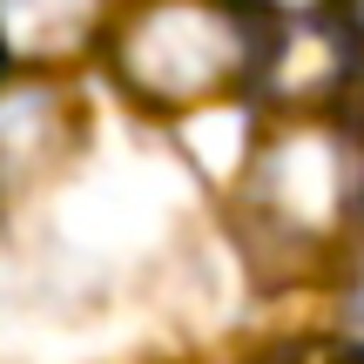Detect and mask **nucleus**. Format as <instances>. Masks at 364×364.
I'll list each match as a JSON object with an SVG mask.
<instances>
[{
    "instance_id": "f257e3e1",
    "label": "nucleus",
    "mask_w": 364,
    "mask_h": 364,
    "mask_svg": "<svg viewBox=\"0 0 364 364\" xmlns=\"http://www.w3.org/2000/svg\"><path fill=\"white\" fill-rule=\"evenodd\" d=\"M243 169L230 189V230L257 284H317L364 243V135L358 95L324 108H250Z\"/></svg>"
},
{
    "instance_id": "f03ea898",
    "label": "nucleus",
    "mask_w": 364,
    "mask_h": 364,
    "mask_svg": "<svg viewBox=\"0 0 364 364\" xmlns=\"http://www.w3.org/2000/svg\"><path fill=\"white\" fill-rule=\"evenodd\" d=\"M277 14L257 0H122L95 68L142 122L182 129L209 108H250L270 68Z\"/></svg>"
},
{
    "instance_id": "7ed1b4c3",
    "label": "nucleus",
    "mask_w": 364,
    "mask_h": 364,
    "mask_svg": "<svg viewBox=\"0 0 364 364\" xmlns=\"http://www.w3.org/2000/svg\"><path fill=\"white\" fill-rule=\"evenodd\" d=\"M88 142V102L75 75H0V203H27L75 169Z\"/></svg>"
},
{
    "instance_id": "20e7f679",
    "label": "nucleus",
    "mask_w": 364,
    "mask_h": 364,
    "mask_svg": "<svg viewBox=\"0 0 364 364\" xmlns=\"http://www.w3.org/2000/svg\"><path fill=\"white\" fill-rule=\"evenodd\" d=\"M122 0H0V61L27 75H81Z\"/></svg>"
},
{
    "instance_id": "39448f33",
    "label": "nucleus",
    "mask_w": 364,
    "mask_h": 364,
    "mask_svg": "<svg viewBox=\"0 0 364 364\" xmlns=\"http://www.w3.org/2000/svg\"><path fill=\"white\" fill-rule=\"evenodd\" d=\"M324 344L338 358H364V243L331 277V331H324Z\"/></svg>"
},
{
    "instance_id": "423d86ee",
    "label": "nucleus",
    "mask_w": 364,
    "mask_h": 364,
    "mask_svg": "<svg viewBox=\"0 0 364 364\" xmlns=\"http://www.w3.org/2000/svg\"><path fill=\"white\" fill-rule=\"evenodd\" d=\"M324 21L338 27L344 54H351V68H358V88H364V0H331V7H324Z\"/></svg>"
},
{
    "instance_id": "0eeeda50",
    "label": "nucleus",
    "mask_w": 364,
    "mask_h": 364,
    "mask_svg": "<svg viewBox=\"0 0 364 364\" xmlns=\"http://www.w3.org/2000/svg\"><path fill=\"white\" fill-rule=\"evenodd\" d=\"M263 14H277V21H297V14H324L331 0H257Z\"/></svg>"
},
{
    "instance_id": "6e6552de",
    "label": "nucleus",
    "mask_w": 364,
    "mask_h": 364,
    "mask_svg": "<svg viewBox=\"0 0 364 364\" xmlns=\"http://www.w3.org/2000/svg\"><path fill=\"white\" fill-rule=\"evenodd\" d=\"M304 364H364V358H338V351H331V344H324V351H311Z\"/></svg>"
},
{
    "instance_id": "1a4fd4ad",
    "label": "nucleus",
    "mask_w": 364,
    "mask_h": 364,
    "mask_svg": "<svg viewBox=\"0 0 364 364\" xmlns=\"http://www.w3.org/2000/svg\"><path fill=\"white\" fill-rule=\"evenodd\" d=\"M358 135H364V88H358Z\"/></svg>"
},
{
    "instance_id": "9d476101",
    "label": "nucleus",
    "mask_w": 364,
    "mask_h": 364,
    "mask_svg": "<svg viewBox=\"0 0 364 364\" xmlns=\"http://www.w3.org/2000/svg\"><path fill=\"white\" fill-rule=\"evenodd\" d=\"M0 75H7V61H0Z\"/></svg>"
}]
</instances>
